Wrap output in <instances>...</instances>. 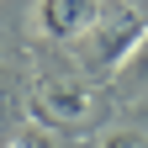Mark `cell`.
<instances>
[{
  "instance_id": "6da1fadb",
  "label": "cell",
  "mask_w": 148,
  "mask_h": 148,
  "mask_svg": "<svg viewBox=\"0 0 148 148\" xmlns=\"http://www.w3.org/2000/svg\"><path fill=\"white\" fill-rule=\"evenodd\" d=\"M27 101H32V116L42 127H53V122H85L90 111H95L90 90L74 85V79H37Z\"/></svg>"
},
{
  "instance_id": "7a4b0ae2",
  "label": "cell",
  "mask_w": 148,
  "mask_h": 148,
  "mask_svg": "<svg viewBox=\"0 0 148 148\" xmlns=\"http://www.w3.org/2000/svg\"><path fill=\"white\" fill-rule=\"evenodd\" d=\"M106 16V0H42L37 5V27L48 37H58V42H74V37H85Z\"/></svg>"
},
{
  "instance_id": "3957f363",
  "label": "cell",
  "mask_w": 148,
  "mask_h": 148,
  "mask_svg": "<svg viewBox=\"0 0 148 148\" xmlns=\"http://www.w3.org/2000/svg\"><path fill=\"white\" fill-rule=\"evenodd\" d=\"M143 37H148V27L138 21V16H132V11H116V16L95 32V53H90V64H101V69H122L127 58H138Z\"/></svg>"
},
{
  "instance_id": "277c9868",
  "label": "cell",
  "mask_w": 148,
  "mask_h": 148,
  "mask_svg": "<svg viewBox=\"0 0 148 148\" xmlns=\"http://www.w3.org/2000/svg\"><path fill=\"white\" fill-rule=\"evenodd\" d=\"M101 148H148V138L138 132V127H116V132H106Z\"/></svg>"
},
{
  "instance_id": "5b68a950",
  "label": "cell",
  "mask_w": 148,
  "mask_h": 148,
  "mask_svg": "<svg viewBox=\"0 0 148 148\" xmlns=\"http://www.w3.org/2000/svg\"><path fill=\"white\" fill-rule=\"evenodd\" d=\"M11 148H53V138L42 132V127H21V132L11 138Z\"/></svg>"
}]
</instances>
